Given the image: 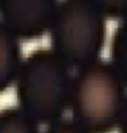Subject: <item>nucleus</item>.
<instances>
[{
	"instance_id": "f257e3e1",
	"label": "nucleus",
	"mask_w": 127,
	"mask_h": 133,
	"mask_svg": "<svg viewBox=\"0 0 127 133\" xmlns=\"http://www.w3.org/2000/svg\"><path fill=\"white\" fill-rule=\"evenodd\" d=\"M72 78L71 68L51 48L35 49L22 61L15 81L18 106L37 125L63 119Z\"/></svg>"
},
{
	"instance_id": "f03ea898",
	"label": "nucleus",
	"mask_w": 127,
	"mask_h": 133,
	"mask_svg": "<svg viewBox=\"0 0 127 133\" xmlns=\"http://www.w3.org/2000/svg\"><path fill=\"white\" fill-rule=\"evenodd\" d=\"M127 87L110 62L98 60L76 70L69 109L72 120L89 133H111L118 129Z\"/></svg>"
},
{
	"instance_id": "7ed1b4c3",
	"label": "nucleus",
	"mask_w": 127,
	"mask_h": 133,
	"mask_svg": "<svg viewBox=\"0 0 127 133\" xmlns=\"http://www.w3.org/2000/svg\"><path fill=\"white\" fill-rule=\"evenodd\" d=\"M50 48L71 69L100 60L106 41L105 16L96 1L68 0L57 5L50 28Z\"/></svg>"
},
{
	"instance_id": "20e7f679",
	"label": "nucleus",
	"mask_w": 127,
	"mask_h": 133,
	"mask_svg": "<svg viewBox=\"0 0 127 133\" xmlns=\"http://www.w3.org/2000/svg\"><path fill=\"white\" fill-rule=\"evenodd\" d=\"M53 0H2L1 22L18 40H35L50 32L57 9Z\"/></svg>"
},
{
	"instance_id": "39448f33",
	"label": "nucleus",
	"mask_w": 127,
	"mask_h": 133,
	"mask_svg": "<svg viewBox=\"0 0 127 133\" xmlns=\"http://www.w3.org/2000/svg\"><path fill=\"white\" fill-rule=\"evenodd\" d=\"M22 61L19 40L0 21V94L15 83Z\"/></svg>"
},
{
	"instance_id": "423d86ee",
	"label": "nucleus",
	"mask_w": 127,
	"mask_h": 133,
	"mask_svg": "<svg viewBox=\"0 0 127 133\" xmlns=\"http://www.w3.org/2000/svg\"><path fill=\"white\" fill-rule=\"evenodd\" d=\"M39 126L19 106L0 110V133H40Z\"/></svg>"
},
{
	"instance_id": "0eeeda50",
	"label": "nucleus",
	"mask_w": 127,
	"mask_h": 133,
	"mask_svg": "<svg viewBox=\"0 0 127 133\" xmlns=\"http://www.w3.org/2000/svg\"><path fill=\"white\" fill-rule=\"evenodd\" d=\"M116 71L127 87V19L120 21L111 41V61Z\"/></svg>"
},
{
	"instance_id": "6e6552de",
	"label": "nucleus",
	"mask_w": 127,
	"mask_h": 133,
	"mask_svg": "<svg viewBox=\"0 0 127 133\" xmlns=\"http://www.w3.org/2000/svg\"><path fill=\"white\" fill-rule=\"evenodd\" d=\"M96 4L105 19H127V0H97Z\"/></svg>"
},
{
	"instance_id": "1a4fd4ad",
	"label": "nucleus",
	"mask_w": 127,
	"mask_h": 133,
	"mask_svg": "<svg viewBox=\"0 0 127 133\" xmlns=\"http://www.w3.org/2000/svg\"><path fill=\"white\" fill-rule=\"evenodd\" d=\"M44 133H89V132L85 131L75 120L63 118V119L49 125Z\"/></svg>"
},
{
	"instance_id": "9d476101",
	"label": "nucleus",
	"mask_w": 127,
	"mask_h": 133,
	"mask_svg": "<svg viewBox=\"0 0 127 133\" xmlns=\"http://www.w3.org/2000/svg\"><path fill=\"white\" fill-rule=\"evenodd\" d=\"M118 129H119V133H127V99H126L125 106H124L123 113H121V118H120V122H119Z\"/></svg>"
}]
</instances>
